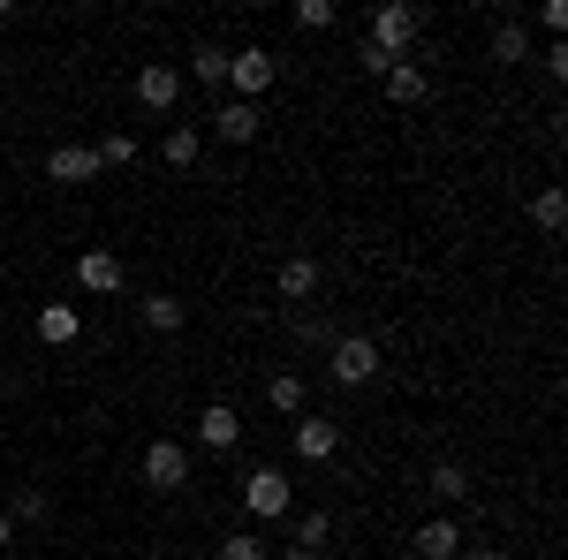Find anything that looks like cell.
Returning a JSON list of instances; mask_svg holds the SVG:
<instances>
[{"label":"cell","instance_id":"6da1fadb","mask_svg":"<svg viewBox=\"0 0 568 560\" xmlns=\"http://www.w3.org/2000/svg\"><path fill=\"white\" fill-rule=\"evenodd\" d=\"M227 84L243 91V106H258L265 91L281 84V53H265V45H235V53H227Z\"/></svg>","mask_w":568,"mask_h":560},{"label":"cell","instance_id":"7a4b0ae2","mask_svg":"<svg viewBox=\"0 0 568 560\" xmlns=\"http://www.w3.org/2000/svg\"><path fill=\"white\" fill-rule=\"evenodd\" d=\"M425 31V16L409 8V0H387V8H372V39L364 45H379V53H394V61H409V39Z\"/></svg>","mask_w":568,"mask_h":560},{"label":"cell","instance_id":"3957f363","mask_svg":"<svg viewBox=\"0 0 568 560\" xmlns=\"http://www.w3.org/2000/svg\"><path fill=\"white\" fill-rule=\"evenodd\" d=\"M326 371H334L342 387H372V379H379V342H372V334H342L334 356H326Z\"/></svg>","mask_w":568,"mask_h":560},{"label":"cell","instance_id":"277c9868","mask_svg":"<svg viewBox=\"0 0 568 560\" xmlns=\"http://www.w3.org/2000/svg\"><path fill=\"white\" fill-rule=\"evenodd\" d=\"M243 508H251L258 522H281L288 508H296V485H288L281 470H251L243 477Z\"/></svg>","mask_w":568,"mask_h":560},{"label":"cell","instance_id":"5b68a950","mask_svg":"<svg viewBox=\"0 0 568 560\" xmlns=\"http://www.w3.org/2000/svg\"><path fill=\"white\" fill-rule=\"evenodd\" d=\"M144 485H152V492H182V485H190V447H182V439H152V447H144Z\"/></svg>","mask_w":568,"mask_h":560},{"label":"cell","instance_id":"8992f818","mask_svg":"<svg viewBox=\"0 0 568 560\" xmlns=\"http://www.w3.org/2000/svg\"><path fill=\"white\" fill-rule=\"evenodd\" d=\"M175 99H182V69L175 61H144V69H136V106H144V114H168Z\"/></svg>","mask_w":568,"mask_h":560},{"label":"cell","instance_id":"52a82bcc","mask_svg":"<svg viewBox=\"0 0 568 560\" xmlns=\"http://www.w3.org/2000/svg\"><path fill=\"white\" fill-rule=\"evenodd\" d=\"M296 455H304V462H334V455H342V425H334V417H296Z\"/></svg>","mask_w":568,"mask_h":560},{"label":"cell","instance_id":"ba28073f","mask_svg":"<svg viewBox=\"0 0 568 560\" xmlns=\"http://www.w3.org/2000/svg\"><path fill=\"white\" fill-rule=\"evenodd\" d=\"M91 174H99L91 144H53V152H45V182H61V190H77V182H91Z\"/></svg>","mask_w":568,"mask_h":560},{"label":"cell","instance_id":"9c48e42d","mask_svg":"<svg viewBox=\"0 0 568 560\" xmlns=\"http://www.w3.org/2000/svg\"><path fill=\"white\" fill-rule=\"evenodd\" d=\"M235 439H243V417H235L227 401H205V409H197V447H213V455H227Z\"/></svg>","mask_w":568,"mask_h":560},{"label":"cell","instance_id":"30bf717a","mask_svg":"<svg viewBox=\"0 0 568 560\" xmlns=\"http://www.w3.org/2000/svg\"><path fill=\"white\" fill-rule=\"evenodd\" d=\"M409 546H417V560H463V522H455V516H433L417 538H409Z\"/></svg>","mask_w":568,"mask_h":560},{"label":"cell","instance_id":"8fae6325","mask_svg":"<svg viewBox=\"0 0 568 560\" xmlns=\"http://www.w3.org/2000/svg\"><path fill=\"white\" fill-rule=\"evenodd\" d=\"M77 281H84L91 296H122V281H130V273H122L114 251H84V258H77Z\"/></svg>","mask_w":568,"mask_h":560},{"label":"cell","instance_id":"7c38bea8","mask_svg":"<svg viewBox=\"0 0 568 560\" xmlns=\"http://www.w3.org/2000/svg\"><path fill=\"white\" fill-rule=\"evenodd\" d=\"M379 84H387V99H394V106H425V99H433V77H425L417 61H394V69L379 77Z\"/></svg>","mask_w":568,"mask_h":560},{"label":"cell","instance_id":"4fadbf2b","mask_svg":"<svg viewBox=\"0 0 568 560\" xmlns=\"http://www.w3.org/2000/svg\"><path fill=\"white\" fill-rule=\"evenodd\" d=\"M77 334H84L77 303H39V342H45V348H69Z\"/></svg>","mask_w":568,"mask_h":560},{"label":"cell","instance_id":"5bb4252c","mask_svg":"<svg viewBox=\"0 0 568 560\" xmlns=\"http://www.w3.org/2000/svg\"><path fill=\"white\" fill-rule=\"evenodd\" d=\"M136 318H144V334H182L190 303H182V296H144V303H136Z\"/></svg>","mask_w":568,"mask_h":560},{"label":"cell","instance_id":"9a60e30c","mask_svg":"<svg viewBox=\"0 0 568 560\" xmlns=\"http://www.w3.org/2000/svg\"><path fill=\"white\" fill-rule=\"evenodd\" d=\"M273 288H281L288 303L318 296V258H281V273H273Z\"/></svg>","mask_w":568,"mask_h":560},{"label":"cell","instance_id":"2e32d148","mask_svg":"<svg viewBox=\"0 0 568 560\" xmlns=\"http://www.w3.org/2000/svg\"><path fill=\"white\" fill-rule=\"evenodd\" d=\"M182 84L220 91V84H227V45H197V53H190V69H182Z\"/></svg>","mask_w":568,"mask_h":560},{"label":"cell","instance_id":"e0dca14e","mask_svg":"<svg viewBox=\"0 0 568 560\" xmlns=\"http://www.w3.org/2000/svg\"><path fill=\"white\" fill-rule=\"evenodd\" d=\"M197 152H205V130H190V122H175V130L160 136V160L168 167H197Z\"/></svg>","mask_w":568,"mask_h":560},{"label":"cell","instance_id":"ac0fdd59","mask_svg":"<svg viewBox=\"0 0 568 560\" xmlns=\"http://www.w3.org/2000/svg\"><path fill=\"white\" fill-rule=\"evenodd\" d=\"M213 130L227 136V144H251V136H258V106H243V99H227V106L213 114Z\"/></svg>","mask_w":568,"mask_h":560},{"label":"cell","instance_id":"d6986e66","mask_svg":"<svg viewBox=\"0 0 568 560\" xmlns=\"http://www.w3.org/2000/svg\"><path fill=\"white\" fill-rule=\"evenodd\" d=\"M265 401H273L281 417H304L311 387H304V379H296V371H273V379H265Z\"/></svg>","mask_w":568,"mask_h":560},{"label":"cell","instance_id":"ffe728a7","mask_svg":"<svg viewBox=\"0 0 568 560\" xmlns=\"http://www.w3.org/2000/svg\"><path fill=\"white\" fill-rule=\"evenodd\" d=\"M91 160H99V167H130V160H136V136H130V130L99 136V144H91Z\"/></svg>","mask_w":568,"mask_h":560},{"label":"cell","instance_id":"44dd1931","mask_svg":"<svg viewBox=\"0 0 568 560\" xmlns=\"http://www.w3.org/2000/svg\"><path fill=\"white\" fill-rule=\"evenodd\" d=\"M493 61H530L524 23H493Z\"/></svg>","mask_w":568,"mask_h":560},{"label":"cell","instance_id":"7402d4cb","mask_svg":"<svg viewBox=\"0 0 568 560\" xmlns=\"http://www.w3.org/2000/svg\"><path fill=\"white\" fill-rule=\"evenodd\" d=\"M530 220H538L546 235H561V220H568V197H561V190H538V197H530Z\"/></svg>","mask_w":568,"mask_h":560},{"label":"cell","instance_id":"603a6c76","mask_svg":"<svg viewBox=\"0 0 568 560\" xmlns=\"http://www.w3.org/2000/svg\"><path fill=\"white\" fill-rule=\"evenodd\" d=\"M433 492L447 500V508H455V500H470V470H463V462H439V470H433Z\"/></svg>","mask_w":568,"mask_h":560},{"label":"cell","instance_id":"cb8c5ba5","mask_svg":"<svg viewBox=\"0 0 568 560\" xmlns=\"http://www.w3.org/2000/svg\"><path fill=\"white\" fill-rule=\"evenodd\" d=\"M220 560H273V553H265L258 530H227V538H220Z\"/></svg>","mask_w":568,"mask_h":560},{"label":"cell","instance_id":"d4e9b609","mask_svg":"<svg viewBox=\"0 0 568 560\" xmlns=\"http://www.w3.org/2000/svg\"><path fill=\"white\" fill-rule=\"evenodd\" d=\"M0 516H8V522H39L45 516V492H39V485H16V500H8Z\"/></svg>","mask_w":568,"mask_h":560},{"label":"cell","instance_id":"484cf974","mask_svg":"<svg viewBox=\"0 0 568 560\" xmlns=\"http://www.w3.org/2000/svg\"><path fill=\"white\" fill-rule=\"evenodd\" d=\"M326 538H334V516H326V508H311V516L296 522V546H311V553H326Z\"/></svg>","mask_w":568,"mask_h":560},{"label":"cell","instance_id":"4316f807","mask_svg":"<svg viewBox=\"0 0 568 560\" xmlns=\"http://www.w3.org/2000/svg\"><path fill=\"white\" fill-rule=\"evenodd\" d=\"M296 23H304V31H326V23H334V0H296Z\"/></svg>","mask_w":568,"mask_h":560},{"label":"cell","instance_id":"83f0119b","mask_svg":"<svg viewBox=\"0 0 568 560\" xmlns=\"http://www.w3.org/2000/svg\"><path fill=\"white\" fill-rule=\"evenodd\" d=\"M288 560H326V553H311V546H288Z\"/></svg>","mask_w":568,"mask_h":560},{"label":"cell","instance_id":"f1b7e54d","mask_svg":"<svg viewBox=\"0 0 568 560\" xmlns=\"http://www.w3.org/2000/svg\"><path fill=\"white\" fill-rule=\"evenodd\" d=\"M8 538H16V522H8V516H0V553H8Z\"/></svg>","mask_w":568,"mask_h":560},{"label":"cell","instance_id":"f546056e","mask_svg":"<svg viewBox=\"0 0 568 560\" xmlns=\"http://www.w3.org/2000/svg\"><path fill=\"white\" fill-rule=\"evenodd\" d=\"M463 560H508V553H463Z\"/></svg>","mask_w":568,"mask_h":560},{"label":"cell","instance_id":"4dcf8cb0","mask_svg":"<svg viewBox=\"0 0 568 560\" xmlns=\"http://www.w3.org/2000/svg\"><path fill=\"white\" fill-rule=\"evenodd\" d=\"M342 560H356V553H342Z\"/></svg>","mask_w":568,"mask_h":560}]
</instances>
